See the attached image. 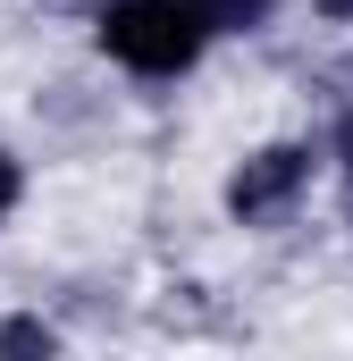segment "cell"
Masks as SVG:
<instances>
[{
	"mask_svg": "<svg viewBox=\"0 0 353 361\" xmlns=\"http://www.w3.org/2000/svg\"><path fill=\"white\" fill-rule=\"evenodd\" d=\"M320 17H353V0H320Z\"/></svg>",
	"mask_w": 353,
	"mask_h": 361,
	"instance_id": "7",
	"label": "cell"
},
{
	"mask_svg": "<svg viewBox=\"0 0 353 361\" xmlns=\"http://www.w3.org/2000/svg\"><path fill=\"white\" fill-rule=\"evenodd\" d=\"M101 51L118 59V68H135V76H185L193 59H202V42H210V25L185 8V0H109L101 8Z\"/></svg>",
	"mask_w": 353,
	"mask_h": 361,
	"instance_id": "1",
	"label": "cell"
},
{
	"mask_svg": "<svg viewBox=\"0 0 353 361\" xmlns=\"http://www.w3.org/2000/svg\"><path fill=\"white\" fill-rule=\"evenodd\" d=\"M17 185H25V177H17V160H8V152H0V219H8V210H17Z\"/></svg>",
	"mask_w": 353,
	"mask_h": 361,
	"instance_id": "5",
	"label": "cell"
},
{
	"mask_svg": "<svg viewBox=\"0 0 353 361\" xmlns=\"http://www.w3.org/2000/svg\"><path fill=\"white\" fill-rule=\"evenodd\" d=\"M337 169H345V185H353V109L337 118Z\"/></svg>",
	"mask_w": 353,
	"mask_h": 361,
	"instance_id": "6",
	"label": "cell"
},
{
	"mask_svg": "<svg viewBox=\"0 0 353 361\" xmlns=\"http://www.w3.org/2000/svg\"><path fill=\"white\" fill-rule=\"evenodd\" d=\"M303 185H311V152H303V143H261V152L227 177V210H236V219H277V210H294Z\"/></svg>",
	"mask_w": 353,
	"mask_h": 361,
	"instance_id": "2",
	"label": "cell"
},
{
	"mask_svg": "<svg viewBox=\"0 0 353 361\" xmlns=\"http://www.w3.org/2000/svg\"><path fill=\"white\" fill-rule=\"evenodd\" d=\"M0 353H59V336H51L42 319H8V328H0Z\"/></svg>",
	"mask_w": 353,
	"mask_h": 361,
	"instance_id": "4",
	"label": "cell"
},
{
	"mask_svg": "<svg viewBox=\"0 0 353 361\" xmlns=\"http://www.w3.org/2000/svg\"><path fill=\"white\" fill-rule=\"evenodd\" d=\"M210 34H253V25H269V0H185Z\"/></svg>",
	"mask_w": 353,
	"mask_h": 361,
	"instance_id": "3",
	"label": "cell"
}]
</instances>
